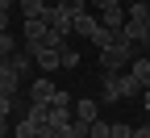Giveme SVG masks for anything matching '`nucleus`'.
Instances as JSON below:
<instances>
[{"label":"nucleus","mask_w":150,"mask_h":138,"mask_svg":"<svg viewBox=\"0 0 150 138\" xmlns=\"http://www.w3.org/2000/svg\"><path fill=\"white\" fill-rule=\"evenodd\" d=\"M88 38H92V46H96V50H104V46L117 42V29H108V25H100V21H96V29H92Z\"/></svg>","instance_id":"6e6552de"},{"label":"nucleus","mask_w":150,"mask_h":138,"mask_svg":"<svg viewBox=\"0 0 150 138\" xmlns=\"http://www.w3.org/2000/svg\"><path fill=\"white\" fill-rule=\"evenodd\" d=\"M13 101H17V96H4V92H0V113H13Z\"/></svg>","instance_id":"4be33fe9"},{"label":"nucleus","mask_w":150,"mask_h":138,"mask_svg":"<svg viewBox=\"0 0 150 138\" xmlns=\"http://www.w3.org/2000/svg\"><path fill=\"white\" fill-rule=\"evenodd\" d=\"M108 130H112V122H92V134L88 138H108Z\"/></svg>","instance_id":"aec40b11"},{"label":"nucleus","mask_w":150,"mask_h":138,"mask_svg":"<svg viewBox=\"0 0 150 138\" xmlns=\"http://www.w3.org/2000/svg\"><path fill=\"white\" fill-rule=\"evenodd\" d=\"M129 71H134V80H138L142 88H150V59H146V54L134 59V63H129Z\"/></svg>","instance_id":"f8f14e48"},{"label":"nucleus","mask_w":150,"mask_h":138,"mask_svg":"<svg viewBox=\"0 0 150 138\" xmlns=\"http://www.w3.org/2000/svg\"><path fill=\"white\" fill-rule=\"evenodd\" d=\"M17 4H21V13H25V17H46L50 0H17Z\"/></svg>","instance_id":"ddd939ff"},{"label":"nucleus","mask_w":150,"mask_h":138,"mask_svg":"<svg viewBox=\"0 0 150 138\" xmlns=\"http://www.w3.org/2000/svg\"><path fill=\"white\" fill-rule=\"evenodd\" d=\"M0 138H8V113H0Z\"/></svg>","instance_id":"5701e85b"},{"label":"nucleus","mask_w":150,"mask_h":138,"mask_svg":"<svg viewBox=\"0 0 150 138\" xmlns=\"http://www.w3.org/2000/svg\"><path fill=\"white\" fill-rule=\"evenodd\" d=\"M4 29H8V13L0 9V34H4Z\"/></svg>","instance_id":"393cba45"},{"label":"nucleus","mask_w":150,"mask_h":138,"mask_svg":"<svg viewBox=\"0 0 150 138\" xmlns=\"http://www.w3.org/2000/svg\"><path fill=\"white\" fill-rule=\"evenodd\" d=\"M75 117H83V122H100V101H92V96H83V101L75 105Z\"/></svg>","instance_id":"9d476101"},{"label":"nucleus","mask_w":150,"mask_h":138,"mask_svg":"<svg viewBox=\"0 0 150 138\" xmlns=\"http://www.w3.org/2000/svg\"><path fill=\"white\" fill-rule=\"evenodd\" d=\"M134 59H138V46L129 42L125 34H117V42L100 50V71H125Z\"/></svg>","instance_id":"f257e3e1"},{"label":"nucleus","mask_w":150,"mask_h":138,"mask_svg":"<svg viewBox=\"0 0 150 138\" xmlns=\"http://www.w3.org/2000/svg\"><path fill=\"white\" fill-rule=\"evenodd\" d=\"M142 105H146V113H150V88H146V92H142Z\"/></svg>","instance_id":"bb28decb"},{"label":"nucleus","mask_w":150,"mask_h":138,"mask_svg":"<svg viewBox=\"0 0 150 138\" xmlns=\"http://www.w3.org/2000/svg\"><path fill=\"white\" fill-rule=\"evenodd\" d=\"M13 54H17V38L4 29V34H0V59H13Z\"/></svg>","instance_id":"dca6fc26"},{"label":"nucleus","mask_w":150,"mask_h":138,"mask_svg":"<svg viewBox=\"0 0 150 138\" xmlns=\"http://www.w3.org/2000/svg\"><path fill=\"white\" fill-rule=\"evenodd\" d=\"M108 138H134V126H125V122H112Z\"/></svg>","instance_id":"6ab92c4d"},{"label":"nucleus","mask_w":150,"mask_h":138,"mask_svg":"<svg viewBox=\"0 0 150 138\" xmlns=\"http://www.w3.org/2000/svg\"><path fill=\"white\" fill-rule=\"evenodd\" d=\"M96 21H100V17H92V9L79 13V17H75V34H83V38H88L92 29H96Z\"/></svg>","instance_id":"4468645a"},{"label":"nucleus","mask_w":150,"mask_h":138,"mask_svg":"<svg viewBox=\"0 0 150 138\" xmlns=\"http://www.w3.org/2000/svg\"><path fill=\"white\" fill-rule=\"evenodd\" d=\"M134 138H150V126H138V130H134Z\"/></svg>","instance_id":"b1692460"},{"label":"nucleus","mask_w":150,"mask_h":138,"mask_svg":"<svg viewBox=\"0 0 150 138\" xmlns=\"http://www.w3.org/2000/svg\"><path fill=\"white\" fill-rule=\"evenodd\" d=\"M54 4H63V9H67V13H75V17L88 13V0H54Z\"/></svg>","instance_id":"a211bd4d"},{"label":"nucleus","mask_w":150,"mask_h":138,"mask_svg":"<svg viewBox=\"0 0 150 138\" xmlns=\"http://www.w3.org/2000/svg\"><path fill=\"white\" fill-rule=\"evenodd\" d=\"M13 4H17V0H0V9H4V13H13Z\"/></svg>","instance_id":"a878e982"},{"label":"nucleus","mask_w":150,"mask_h":138,"mask_svg":"<svg viewBox=\"0 0 150 138\" xmlns=\"http://www.w3.org/2000/svg\"><path fill=\"white\" fill-rule=\"evenodd\" d=\"M46 113H50V126H54V130L67 126V122H71V92H63V88H59V96L46 105Z\"/></svg>","instance_id":"20e7f679"},{"label":"nucleus","mask_w":150,"mask_h":138,"mask_svg":"<svg viewBox=\"0 0 150 138\" xmlns=\"http://www.w3.org/2000/svg\"><path fill=\"white\" fill-rule=\"evenodd\" d=\"M63 71H79V50H63Z\"/></svg>","instance_id":"f3484780"},{"label":"nucleus","mask_w":150,"mask_h":138,"mask_svg":"<svg viewBox=\"0 0 150 138\" xmlns=\"http://www.w3.org/2000/svg\"><path fill=\"white\" fill-rule=\"evenodd\" d=\"M100 25H108V29H117V34H121V29H125V9H121V4L104 9V13H100Z\"/></svg>","instance_id":"1a4fd4ad"},{"label":"nucleus","mask_w":150,"mask_h":138,"mask_svg":"<svg viewBox=\"0 0 150 138\" xmlns=\"http://www.w3.org/2000/svg\"><path fill=\"white\" fill-rule=\"evenodd\" d=\"M33 63L42 67L46 75H50V71H63V46H38V50H33Z\"/></svg>","instance_id":"39448f33"},{"label":"nucleus","mask_w":150,"mask_h":138,"mask_svg":"<svg viewBox=\"0 0 150 138\" xmlns=\"http://www.w3.org/2000/svg\"><path fill=\"white\" fill-rule=\"evenodd\" d=\"M46 21H50L54 34H75V13H67L63 4H50L46 9Z\"/></svg>","instance_id":"423d86ee"},{"label":"nucleus","mask_w":150,"mask_h":138,"mask_svg":"<svg viewBox=\"0 0 150 138\" xmlns=\"http://www.w3.org/2000/svg\"><path fill=\"white\" fill-rule=\"evenodd\" d=\"M54 96H59V88H54V80L42 71V75H38V80L29 84V105H50Z\"/></svg>","instance_id":"7ed1b4c3"},{"label":"nucleus","mask_w":150,"mask_h":138,"mask_svg":"<svg viewBox=\"0 0 150 138\" xmlns=\"http://www.w3.org/2000/svg\"><path fill=\"white\" fill-rule=\"evenodd\" d=\"M129 21H150V4L146 0H129Z\"/></svg>","instance_id":"2eb2a0df"},{"label":"nucleus","mask_w":150,"mask_h":138,"mask_svg":"<svg viewBox=\"0 0 150 138\" xmlns=\"http://www.w3.org/2000/svg\"><path fill=\"white\" fill-rule=\"evenodd\" d=\"M112 4H121V0H88V9H96V13H104V9H112Z\"/></svg>","instance_id":"412c9836"},{"label":"nucleus","mask_w":150,"mask_h":138,"mask_svg":"<svg viewBox=\"0 0 150 138\" xmlns=\"http://www.w3.org/2000/svg\"><path fill=\"white\" fill-rule=\"evenodd\" d=\"M21 34H25V50H38V46H46V38H50V21L46 17H25Z\"/></svg>","instance_id":"f03ea898"},{"label":"nucleus","mask_w":150,"mask_h":138,"mask_svg":"<svg viewBox=\"0 0 150 138\" xmlns=\"http://www.w3.org/2000/svg\"><path fill=\"white\" fill-rule=\"evenodd\" d=\"M134 46H150V21H125V29H121Z\"/></svg>","instance_id":"0eeeda50"},{"label":"nucleus","mask_w":150,"mask_h":138,"mask_svg":"<svg viewBox=\"0 0 150 138\" xmlns=\"http://www.w3.org/2000/svg\"><path fill=\"white\" fill-rule=\"evenodd\" d=\"M117 80H121V96H125V101H129V96H142V92H146V88H142V84L134 80V71H129V67H125V71L117 75Z\"/></svg>","instance_id":"9b49d317"}]
</instances>
